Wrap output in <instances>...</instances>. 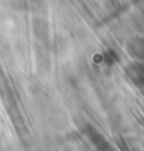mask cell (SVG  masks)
<instances>
[{
    "instance_id": "obj_1",
    "label": "cell",
    "mask_w": 144,
    "mask_h": 151,
    "mask_svg": "<svg viewBox=\"0 0 144 151\" xmlns=\"http://www.w3.org/2000/svg\"><path fill=\"white\" fill-rule=\"evenodd\" d=\"M127 52L138 62H144V37L137 35L127 41Z\"/></svg>"
},
{
    "instance_id": "obj_2",
    "label": "cell",
    "mask_w": 144,
    "mask_h": 151,
    "mask_svg": "<svg viewBox=\"0 0 144 151\" xmlns=\"http://www.w3.org/2000/svg\"><path fill=\"white\" fill-rule=\"evenodd\" d=\"M85 134L88 136V138L91 140L92 143L98 147L99 151H112L109 143H107L105 138H103V136H102V134H99V133L96 132L92 126L88 124L85 127Z\"/></svg>"
}]
</instances>
